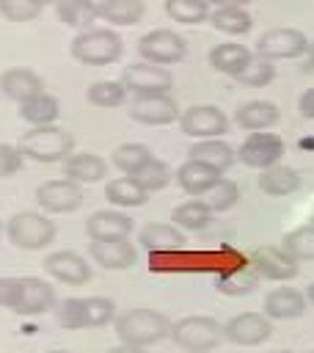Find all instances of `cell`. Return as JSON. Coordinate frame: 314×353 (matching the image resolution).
I'll return each instance as SVG.
<instances>
[{
  "label": "cell",
  "mask_w": 314,
  "mask_h": 353,
  "mask_svg": "<svg viewBox=\"0 0 314 353\" xmlns=\"http://www.w3.org/2000/svg\"><path fill=\"white\" fill-rule=\"evenodd\" d=\"M171 331H174V323L163 312H154L146 306L127 309L124 314L116 317V334L127 345H138V347L157 345V342L168 339Z\"/></svg>",
  "instance_id": "1"
},
{
  "label": "cell",
  "mask_w": 314,
  "mask_h": 353,
  "mask_svg": "<svg viewBox=\"0 0 314 353\" xmlns=\"http://www.w3.org/2000/svg\"><path fill=\"white\" fill-rule=\"evenodd\" d=\"M121 52H124V41L113 28L80 30L69 44V55L85 66H107L118 61Z\"/></svg>",
  "instance_id": "2"
},
{
  "label": "cell",
  "mask_w": 314,
  "mask_h": 353,
  "mask_svg": "<svg viewBox=\"0 0 314 353\" xmlns=\"http://www.w3.org/2000/svg\"><path fill=\"white\" fill-rule=\"evenodd\" d=\"M17 149L22 152V157L36 160V163H63L74 152V138L55 124L30 127L19 138Z\"/></svg>",
  "instance_id": "3"
},
{
  "label": "cell",
  "mask_w": 314,
  "mask_h": 353,
  "mask_svg": "<svg viewBox=\"0 0 314 353\" xmlns=\"http://www.w3.org/2000/svg\"><path fill=\"white\" fill-rule=\"evenodd\" d=\"M55 317L63 328H102L116 317V303L110 298H66L58 303Z\"/></svg>",
  "instance_id": "4"
},
{
  "label": "cell",
  "mask_w": 314,
  "mask_h": 353,
  "mask_svg": "<svg viewBox=\"0 0 314 353\" xmlns=\"http://www.w3.org/2000/svg\"><path fill=\"white\" fill-rule=\"evenodd\" d=\"M6 234H8V243L14 248L39 251V248H47L55 240V223L41 212L25 210V212H17V215L8 218Z\"/></svg>",
  "instance_id": "5"
},
{
  "label": "cell",
  "mask_w": 314,
  "mask_h": 353,
  "mask_svg": "<svg viewBox=\"0 0 314 353\" xmlns=\"http://www.w3.org/2000/svg\"><path fill=\"white\" fill-rule=\"evenodd\" d=\"M171 339L187 350V353H209L212 347H218L226 336H223V325L215 317L207 314H190L179 323H174Z\"/></svg>",
  "instance_id": "6"
},
{
  "label": "cell",
  "mask_w": 314,
  "mask_h": 353,
  "mask_svg": "<svg viewBox=\"0 0 314 353\" xmlns=\"http://www.w3.org/2000/svg\"><path fill=\"white\" fill-rule=\"evenodd\" d=\"M52 306H55V290L44 279H39V276H14L11 301H8L11 312L33 317V314H44Z\"/></svg>",
  "instance_id": "7"
},
{
  "label": "cell",
  "mask_w": 314,
  "mask_h": 353,
  "mask_svg": "<svg viewBox=\"0 0 314 353\" xmlns=\"http://www.w3.org/2000/svg\"><path fill=\"white\" fill-rule=\"evenodd\" d=\"M138 55L146 63H157V66H171L179 63L187 55V41L168 28H154L146 36L138 39Z\"/></svg>",
  "instance_id": "8"
},
{
  "label": "cell",
  "mask_w": 314,
  "mask_h": 353,
  "mask_svg": "<svg viewBox=\"0 0 314 353\" xmlns=\"http://www.w3.org/2000/svg\"><path fill=\"white\" fill-rule=\"evenodd\" d=\"M121 83L129 94L149 97V94H168V88L174 85V77L165 66L138 61V63H129L121 69Z\"/></svg>",
  "instance_id": "9"
},
{
  "label": "cell",
  "mask_w": 314,
  "mask_h": 353,
  "mask_svg": "<svg viewBox=\"0 0 314 353\" xmlns=\"http://www.w3.org/2000/svg\"><path fill=\"white\" fill-rule=\"evenodd\" d=\"M179 130L190 138H220L223 132H229V119L220 108L215 105H193L187 110H182L179 116Z\"/></svg>",
  "instance_id": "10"
},
{
  "label": "cell",
  "mask_w": 314,
  "mask_h": 353,
  "mask_svg": "<svg viewBox=\"0 0 314 353\" xmlns=\"http://www.w3.org/2000/svg\"><path fill=\"white\" fill-rule=\"evenodd\" d=\"M308 44L311 41L295 28H273L259 36L256 52H259V58L281 61V58H297V55L308 52Z\"/></svg>",
  "instance_id": "11"
},
{
  "label": "cell",
  "mask_w": 314,
  "mask_h": 353,
  "mask_svg": "<svg viewBox=\"0 0 314 353\" xmlns=\"http://www.w3.org/2000/svg\"><path fill=\"white\" fill-rule=\"evenodd\" d=\"M284 157V141L275 132H251L240 149H237V160L248 168H270Z\"/></svg>",
  "instance_id": "12"
},
{
  "label": "cell",
  "mask_w": 314,
  "mask_h": 353,
  "mask_svg": "<svg viewBox=\"0 0 314 353\" xmlns=\"http://www.w3.org/2000/svg\"><path fill=\"white\" fill-rule=\"evenodd\" d=\"M273 334V320L262 312H242V314H234L226 325H223V336L231 342V345H240V347H253V345H262L267 342Z\"/></svg>",
  "instance_id": "13"
},
{
  "label": "cell",
  "mask_w": 314,
  "mask_h": 353,
  "mask_svg": "<svg viewBox=\"0 0 314 353\" xmlns=\"http://www.w3.org/2000/svg\"><path fill=\"white\" fill-rule=\"evenodd\" d=\"M248 265L259 273V279H270V281H289L300 273L297 259L292 254L284 251V245H259Z\"/></svg>",
  "instance_id": "14"
},
{
  "label": "cell",
  "mask_w": 314,
  "mask_h": 353,
  "mask_svg": "<svg viewBox=\"0 0 314 353\" xmlns=\"http://www.w3.org/2000/svg\"><path fill=\"white\" fill-rule=\"evenodd\" d=\"M36 201L44 212L61 215L83 204V190H80V182L74 179H47L36 188Z\"/></svg>",
  "instance_id": "15"
},
{
  "label": "cell",
  "mask_w": 314,
  "mask_h": 353,
  "mask_svg": "<svg viewBox=\"0 0 314 353\" xmlns=\"http://www.w3.org/2000/svg\"><path fill=\"white\" fill-rule=\"evenodd\" d=\"M182 110L168 94H149V97H135L129 102V119L149 124V127H163L171 121H179Z\"/></svg>",
  "instance_id": "16"
},
{
  "label": "cell",
  "mask_w": 314,
  "mask_h": 353,
  "mask_svg": "<svg viewBox=\"0 0 314 353\" xmlns=\"http://www.w3.org/2000/svg\"><path fill=\"white\" fill-rule=\"evenodd\" d=\"M44 270L52 276V279H58V281H63V284H85L88 279H91V265L77 254V251H69V248H63V251H52L47 259H44Z\"/></svg>",
  "instance_id": "17"
},
{
  "label": "cell",
  "mask_w": 314,
  "mask_h": 353,
  "mask_svg": "<svg viewBox=\"0 0 314 353\" xmlns=\"http://www.w3.org/2000/svg\"><path fill=\"white\" fill-rule=\"evenodd\" d=\"M88 251H91L94 262L107 268V270H127L138 259V248L127 237H118V240H91Z\"/></svg>",
  "instance_id": "18"
},
{
  "label": "cell",
  "mask_w": 314,
  "mask_h": 353,
  "mask_svg": "<svg viewBox=\"0 0 314 353\" xmlns=\"http://www.w3.org/2000/svg\"><path fill=\"white\" fill-rule=\"evenodd\" d=\"M85 232L91 240H118L132 232V218L118 210H96L85 221Z\"/></svg>",
  "instance_id": "19"
},
{
  "label": "cell",
  "mask_w": 314,
  "mask_h": 353,
  "mask_svg": "<svg viewBox=\"0 0 314 353\" xmlns=\"http://www.w3.org/2000/svg\"><path fill=\"white\" fill-rule=\"evenodd\" d=\"M306 295L295 287H275L264 295V314L270 320H295L306 312Z\"/></svg>",
  "instance_id": "20"
},
{
  "label": "cell",
  "mask_w": 314,
  "mask_h": 353,
  "mask_svg": "<svg viewBox=\"0 0 314 353\" xmlns=\"http://www.w3.org/2000/svg\"><path fill=\"white\" fill-rule=\"evenodd\" d=\"M278 119H281L278 105H275V102H267V99H251V102L237 105V110H234L237 127H242V130H248V132L267 130V127L278 124Z\"/></svg>",
  "instance_id": "21"
},
{
  "label": "cell",
  "mask_w": 314,
  "mask_h": 353,
  "mask_svg": "<svg viewBox=\"0 0 314 353\" xmlns=\"http://www.w3.org/2000/svg\"><path fill=\"white\" fill-rule=\"evenodd\" d=\"M218 179H220V174L215 168H209L207 163H198V160H185L176 168V182L187 196H207Z\"/></svg>",
  "instance_id": "22"
},
{
  "label": "cell",
  "mask_w": 314,
  "mask_h": 353,
  "mask_svg": "<svg viewBox=\"0 0 314 353\" xmlns=\"http://www.w3.org/2000/svg\"><path fill=\"white\" fill-rule=\"evenodd\" d=\"M140 248L151 251V254H165V251H179L185 248V232L174 223H146L140 229V237H138Z\"/></svg>",
  "instance_id": "23"
},
{
  "label": "cell",
  "mask_w": 314,
  "mask_h": 353,
  "mask_svg": "<svg viewBox=\"0 0 314 353\" xmlns=\"http://www.w3.org/2000/svg\"><path fill=\"white\" fill-rule=\"evenodd\" d=\"M44 85H41V77L25 66H14V69H6L0 74V91L11 99V102H25L28 97L39 94Z\"/></svg>",
  "instance_id": "24"
},
{
  "label": "cell",
  "mask_w": 314,
  "mask_h": 353,
  "mask_svg": "<svg viewBox=\"0 0 314 353\" xmlns=\"http://www.w3.org/2000/svg\"><path fill=\"white\" fill-rule=\"evenodd\" d=\"M251 61H253V55H251V50L245 44L226 41V44H215L209 50V66L215 72H220V74H229V77H237Z\"/></svg>",
  "instance_id": "25"
},
{
  "label": "cell",
  "mask_w": 314,
  "mask_h": 353,
  "mask_svg": "<svg viewBox=\"0 0 314 353\" xmlns=\"http://www.w3.org/2000/svg\"><path fill=\"white\" fill-rule=\"evenodd\" d=\"M190 160H198V163H207L209 168H215L218 174H223L226 168H231L234 165V160H237V152L226 143V141H220V138H207V141H198V143H193L190 146Z\"/></svg>",
  "instance_id": "26"
},
{
  "label": "cell",
  "mask_w": 314,
  "mask_h": 353,
  "mask_svg": "<svg viewBox=\"0 0 314 353\" xmlns=\"http://www.w3.org/2000/svg\"><path fill=\"white\" fill-rule=\"evenodd\" d=\"M19 116L30 124V127H47V124H55V119L61 116V102L52 97V94H33L28 97L25 102H19Z\"/></svg>",
  "instance_id": "27"
},
{
  "label": "cell",
  "mask_w": 314,
  "mask_h": 353,
  "mask_svg": "<svg viewBox=\"0 0 314 353\" xmlns=\"http://www.w3.org/2000/svg\"><path fill=\"white\" fill-rule=\"evenodd\" d=\"M63 176L74 179V182H99V179L107 176V163L99 154H91V152L69 154L63 160Z\"/></svg>",
  "instance_id": "28"
},
{
  "label": "cell",
  "mask_w": 314,
  "mask_h": 353,
  "mask_svg": "<svg viewBox=\"0 0 314 353\" xmlns=\"http://www.w3.org/2000/svg\"><path fill=\"white\" fill-rule=\"evenodd\" d=\"M300 188V174L292 165H270L259 174V190L267 196H289Z\"/></svg>",
  "instance_id": "29"
},
{
  "label": "cell",
  "mask_w": 314,
  "mask_h": 353,
  "mask_svg": "<svg viewBox=\"0 0 314 353\" xmlns=\"http://www.w3.org/2000/svg\"><path fill=\"white\" fill-rule=\"evenodd\" d=\"M259 273L251 268V265H242V268H234V270H226L215 279V290L220 295H229V298H240V295H251L256 287H259Z\"/></svg>",
  "instance_id": "30"
},
{
  "label": "cell",
  "mask_w": 314,
  "mask_h": 353,
  "mask_svg": "<svg viewBox=\"0 0 314 353\" xmlns=\"http://www.w3.org/2000/svg\"><path fill=\"white\" fill-rule=\"evenodd\" d=\"M55 14L58 19L66 25V28H74V30H88L96 17H99V8L94 0H58L55 3Z\"/></svg>",
  "instance_id": "31"
},
{
  "label": "cell",
  "mask_w": 314,
  "mask_h": 353,
  "mask_svg": "<svg viewBox=\"0 0 314 353\" xmlns=\"http://www.w3.org/2000/svg\"><path fill=\"white\" fill-rule=\"evenodd\" d=\"M96 8H99V17L110 25H135L146 14L143 0H99Z\"/></svg>",
  "instance_id": "32"
},
{
  "label": "cell",
  "mask_w": 314,
  "mask_h": 353,
  "mask_svg": "<svg viewBox=\"0 0 314 353\" xmlns=\"http://www.w3.org/2000/svg\"><path fill=\"white\" fill-rule=\"evenodd\" d=\"M149 193L132 179V176H116L105 185V199L116 207H143Z\"/></svg>",
  "instance_id": "33"
},
{
  "label": "cell",
  "mask_w": 314,
  "mask_h": 353,
  "mask_svg": "<svg viewBox=\"0 0 314 353\" xmlns=\"http://www.w3.org/2000/svg\"><path fill=\"white\" fill-rule=\"evenodd\" d=\"M171 221H174V226H179L182 232H201V229L209 226V221H212V210H209L204 201L190 199V201L174 207Z\"/></svg>",
  "instance_id": "34"
},
{
  "label": "cell",
  "mask_w": 314,
  "mask_h": 353,
  "mask_svg": "<svg viewBox=\"0 0 314 353\" xmlns=\"http://www.w3.org/2000/svg\"><path fill=\"white\" fill-rule=\"evenodd\" d=\"M209 22H212L215 30L229 33V36H242L253 25V19H251V14L245 8H215L209 14Z\"/></svg>",
  "instance_id": "35"
},
{
  "label": "cell",
  "mask_w": 314,
  "mask_h": 353,
  "mask_svg": "<svg viewBox=\"0 0 314 353\" xmlns=\"http://www.w3.org/2000/svg\"><path fill=\"white\" fill-rule=\"evenodd\" d=\"M163 8L174 22L185 25H198L209 17V0H163Z\"/></svg>",
  "instance_id": "36"
},
{
  "label": "cell",
  "mask_w": 314,
  "mask_h": 353,
  "mask_svg": "<svg viewBox=\"0 0 314 353\" xmlns=\"http://www.w3.org/2000/svg\"><path fill=\"white\" fill-rule=\"evenodd\" d=\"M85 97L96 108H118L127 99V88L121 80H96L85 88Z\"/></svg>",
  "instance_id": "37"
},
{
  "label": "cell",
  "mask_w": 314,
  "mask_h": 353,
  "mask_svg": "<svg viewBox=\"0 0 314 353\" xmlns=\"http://www.w3.org/2000/svg\"><path fill=\"white\" fill-rule=\"evenodd\" d=\"M132 179H135L146 193H151V190H163V188H168V185H171V179H174V174H171L168 163H163V160L151 157L149 163H143V165L132 174Z\"/></svg>",
  "instance_id": "38"
},
{
  "label": "cell",
  "mask_w": 314,
  "mask_h": 353,
  "mask_svg": "<svg viewBox=\"0 0 314 353\" xmlns=\"http://www.w3.org/2000/svg\"><path fill=\"white\" fill-rule=\"evenodd\" d=\"M110 160H113V165L118 171H124L127 176H132L143 163L151 160V152L143 143H121V146L113 149V157Z\"/></svg>",
  "instance_id": "39"
},
{
  "label": "cell",
  "mask_w": 314,
  "mask_h": 353,
  "mask_svg": "<svg viewBox=\"0 0 314 353\" xmlns=\"http://www.w3.org/2000/svg\"><path fill=\"white\" fill-rule=\"evenodd\" d=\"M284 251L292 254L297 262L300 259H314V223L308 226H297L295 232H286L281 240Z\"/></svg>",
  "instance_id": "40"
},
{
  "label": "cell",
  "mask_w": 314,
  "mask_h": 353,
  "mask_svg": "<svg viewBox=\"0 0 314 353\" xmlns=\"http://www.w3.org/2000/svg\"><path fill=\"white\" fill-rule=\"evenodd\" d=\"M50 3H58V0H0V14L8 22H30Z\"/></svg>",
  "instance_id": "41"
},
{
  "label": "cell",
  "mask_w": 314,
  "mask_h": 353,
  "mask_svg": "<svg viewBox=\"0 0 314 353\" xmlns=\"http://www.w3.org/2000/svg\"><path fill=\"white\" fill-rule=\"evenodd\" d=\"M237 199H240V188H237V182L220 176V179L215 182V188L204 196V204H207L212 212H226V210H231V207L237 204Z\"/></svg>",
  "instance_id": "42"
},
{
  "label": "cell",
  "mask_w": 314,
  "mask_h": 353,
  "mask_svg": "<svg viewBox=\"0 0 314 353\" xmlns=\"http://www.w3.org/2000/svg\"><path fill=\"white\" fill-rule=\"evenodd\" d=\"M273 77H275V66H273V61L253 55V61H251L234 80L242 83V85H248V88H262V85L273 83Z\"/></svg>",
  "instance_id": "43"
},
{
  "label": "cell",
  "mask_w": 314,
  "mask_h": 353,
  "mask_svg": "<svg viewBox=\"0 0 314 353\" xmlns=\"http://www.w3.org/2000/svg\"><path fill=\"white\" fill-rule=\"evenodd\" d=\"M22 152L11 143H0V179H8L14 176L19 168H22Z\"/></svg>",
  "instance_id": "44"
},
{
  "label": "cell",
  "mask_w": 314,
  "mask_h": 353,
  "mask_svg": "<svg viewBox=\"0 0 314 353\" xmlns=\"http://www.w3.org/2000/svg\"><path fill=\"white\" fill-rule=\"evenodd\" d=\"M297 110H300L303 119H314V88H306V91L300 94Z\"/></svg>",
  "instance_id": "45"
},
{
  "label": "cell",
  "mask_w": 314,
  "mask_h": 353,
  "mask_svg": "<svg viewBox=\"0 0 314 353\" xmlns=\"http://www.w3.org/2000/svg\"><path fill=\"white\" fill-rule=\"evenodd\" d=\"M11 287H14V276L11 279L0 276V306H6V309H8V301H11Z\"/></svg>",
  "instance_id": "46"
},
{
  "label": "cell",
  "mask_w": 314,
  "mask_h": 353,
  "mask_svg": "<svg viewBox=\"0 0 314 353\" xmlns=\"http://www.w3.org/2000/svg\"><path fill=\"white\" fill-rule=\"evenodd\" d=\"M251 3L253 0H209V6H218V8H245Z\"/></svg>",
  "instance_id": "47"
},
{
  "label": "cell",
  "mask_w": 314,
  "mask_h": 353,
  "mask_svg": "<svg viewBox=\"0 0 314 353\" xmlns=\"http://www.w3.org/2000/svg\"><path fill=\"white\" fill-rule=\"evenodd\" d=\"M107 353H146V350H143V347H138V345H127V342H121V345L110 347Z\"/></svg>",
  "instance_id": "48"
},
{
  "label": "cell",
  "mask_w": 314,
  "mask_h": 353,
  "mask_svg": "<svg viewBox=\"0 0 314 353\" xmlns=\"http://www.w3.org/2000/svg\"><path fill=\"white\" fill-rule=\"evenodd\" d=\"M306 66H308V69H314V41L308 44V61H306Z\"/></svg>",
  "instance_id": "49"
},
{
  "label": "cell",
  "mask_w": 314,
  "mask_h": 353,
  "mask_svg": "<svg viewBox=\"0 0 314 353\" xmlns=\"http://www.w3.org/2000/svg\"><path fill=\"white\" fill-rule=\"evenodd\" d=\"M306 298H308V301H311V303H314V281H311V284H308V287H306Z\"/></svg>",
  "instance_id": "50"
},
{
  "label": "cell",
  "mask_w": 314,
  "mask_h": 353,
  "mask_svg": "<svg viewBox=\"0 0 314 353\" xmlns=\"http://www.w3.org/2000/svg\"><path fill=\"white\" fill-rule=\"evenodd\" d=\"M44 353H72V350H44Z\"/></svg>",
  "instance_id": "51"
},
{
  "label": "cell",
  "mask_w": 314,
  "mask_h": 353,
  "mask_svg": "<svg viewBox=\"0 0 314 353\" xmlns=\"http://www.w3.org/2000/svg\"><path fill=\"white\" fill-rule=\"evenodd\" d=\"M278 353H292V350H278Z\"/></svg>",
  "instance_id": "52"
},
{
  "label": "cell",
  "mask_w": 314,
  "mask_h": 353,
  "mask_svg": "<svg viewBox=\"0 0 314 353\" xmlns=\"http://www.w3.org/2000/svg\"><path fill=\"white\" fill-rule=\"evenodd\" d=\"M0 234H3V221H0Z\"/></svg>",
  "instance_id": "53"
},
{
  "label": "cell",
  "mask_w": 314,
  "mask_h": 353,
  "mask_svg": "<svg viewBox=\"0 0 314 353\" xmlns=\"http://www.w3.org/2000/svg\"><path fill=\"white\" fill-rule=\"evenodd\" d=\"M311 223H314V218H311Z\"/></svg>",
  "instance_id": "54"
},
{
  "label": "cell",
  "mask_w": 314,
  "mask_h": 353,
  "mask_svg": "<svg viewBox=\"0 0 314 353\" xmlns=\"http://www.w3.org/2000/svg\"><path fill=\"white\" fill-rule=\"evenodd\" d=\"M311 353H314V350H311Z\"/></svg>",
  "instance_id": "55"
}]
</instances>
